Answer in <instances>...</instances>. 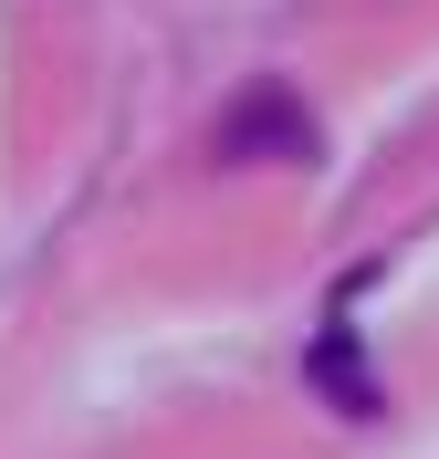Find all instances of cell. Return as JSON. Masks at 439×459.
<instances>
[{"label":"cell","instance_id":"cell-2","mask_svg":"<svg viewBox=\"0 0 439 459\" xmlns=\"http://www.w3.org/2000/svg\"><path fill=\"white\" fill-rule=\"evenodd\" d=\"M314 386L346 407V418H366V407H377V376H366V355H356V324H346V314L314 334Z\"/></svg>","mask_w":439,"mask_h":459},{"label":"cell","instance_id":"cell-1","mask_svg":"<svg viewBox=\"0 0 439 459\" xmlns=\"http://www.w3.org/2000/svg\"><path fill=\"white\" fill-rule=\"evenodd\" d=\"M220 157H314V126H303V105H293L283 84H262V94H241L231 105V126H220Z\"/></svg>","mask_w":439,"mask_h":459}]
</instances>
